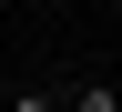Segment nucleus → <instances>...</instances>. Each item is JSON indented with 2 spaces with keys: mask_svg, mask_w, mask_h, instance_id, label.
Segmentation results:
<instances>
[{
  "mask_svg": "<svg viewBox=\"0 0 122 112\" xmlns=\"http://www.w3.org/2000/svg\"><path fill=\"white\" fill-rule=\"evenodd\" d=\"M61 112H122V92H112V82H71V92H61Z\"/></svg>",
  "mask_w": 122,
  "mask_h": 112,
  "instance_id": "f257e3e1",
  "label": "nucleus"
},
{
  "mask_svg": "<svg viewBox=\"0 0 122 112\" xmlns=\"http://www.w3.org/2000/svg\"><path fill=\"white\" fill-rule=\"evenodd\" d=\"M0 112H61V92H41V82H30V92H10Z\"/></svg>",
  "mask_w": 122,
  "mask_h": 112,
  "instance_id": "f03ea898",
  "label": "nucleus"
},
{
  "mask_svg": "<svg viewBox=\"0 0 122 112\" xmlns=\"http://www.w3.org/2000/svg\"><path fill=\"white\" fill-rule=\"evenodd\" d=\"M10 92H20V82H10V71H0V102H10Z\"/></svg>",
  "mask_w": 122,
  "mask_h": 112,
  "instance_id": "7ed1b4c3",
  "label": "nucleus"
}]
</instances>
